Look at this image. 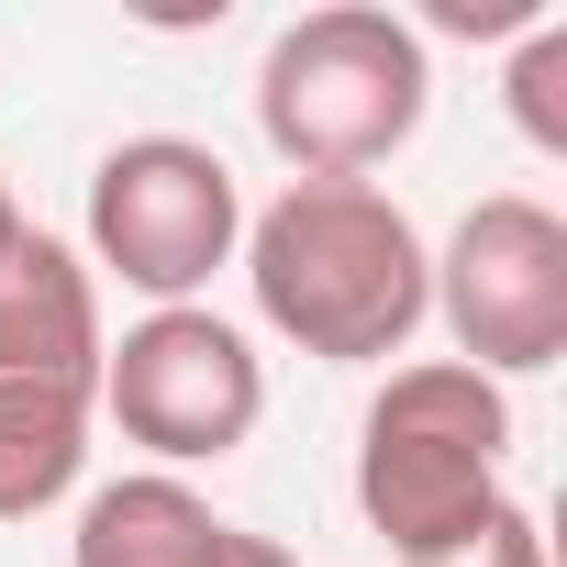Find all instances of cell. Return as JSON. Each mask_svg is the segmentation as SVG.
Wrapping results in <instances>:
<instances>
[{
  "label": "cell",
  "mask_w": 567,
  "mask_h": 567,
  "mask_svg": "<svg viewBox=\"0 0 567 567\" xmlns=\"http://www.w3.org/2000/svg\"><path fill=\"white\" fill-rule=\"evenodd\" d=\"M512 390L456 368V357H412L379 379V401L357 412V512L390 545V567L478 534L489 512H512Z\"/></svg>",
  "instance_id": "cell-3"
},
{
  "label": "cell",
  "mask_w": 567,
  "mask_h": 567,
  "mask_svg": "<svg viewBox=\"0 0 567 567\" xmlns=\"http://www.w3.org/2000/svg\"><path fill=\"white\" fill-rule=\"evenodd\" d=\"M101 423L123 445H145L167 478L178 467H223L267 423V357L212 301L145 312V323H123V346H101Z\"/></svg>",
  "instance_id": "cell-5"
},
{
  "label": "cell",
  "mask_w": 567,
  "mask_h": 567,
  "mask_svg": "<svg viewBox=\"0 0 567 567\" xmlns=\"http://www.w3.org/2000/svg\"><path fill=\"white\" fill-rule=\"evenodd\" d=\"M68 567H301V556L256 523H234V512H212L189 478L134 467V478H101L79 501Z\"/></svg>",
  "instance_id": "cell-7"
},
{
  "label": "cell",
  "mask_w": 567,
  "mask_h": 567,
  "mask_svg": "<svg viewBox=\"0 0 567 567\" xmlns=\"http://www.w3.org/2000/svg\"><path fill=\"white\" fill-rule=\"evenodd\" d=\"M434 34H478V45H501V34H534V23H556V0H434L423 12ZM412 23V34H423Z\"/></svg>",
  "instance_id": "cell-12"
},
{
  "label": "cell",
  "mask_w": 567,
  "mask_h": 567,
  "mask_svg": "<svg viewBox=\"0 0 567 567\" xmlns=\"http://www.w3.org/2000/svg\"><path fill=\"white\" fill-rule=\"evenodd\" d=\"M434 112V45L390 0H323L256 56V134L290 178H368Z\"/></svg>",
  "instance_id": "cell-2"
},
{
  "label": "cell",
  "mask_w": 567,
  "mask_h": 567,
  "mask_svg": "<svg viewBox=\"0 0 567 567\" xmlns=\"http://www.w3.org/2000/svg\"><path fill=\"white\" fill-rule=\"evenodd\" d=\"M101 379H0V523H45L90 478Z\"/></svg>",
  "instance_id": "cell-9"
},
{
  "label": "cell",
  "mask_w": 567,
  "mask_h": 567,
  "mask_svg": "<svg viewBox=\"0 0 567 567\" xmlns=\"http://www.w3.org/2000/svg\"><path fill=\"white\" fill-rule=\"evenodd\" d=\"M434 323L478 379H545L567 357V212L534 189H489L434 245Z\"/></svg>",
  "instance_id": "cell-6"
},
{
  "label": "cell",
  "mask_w": 567,
  "mask_h": 567,
  "mask_svg": "<svg viewBox=\"0 0 567 567\" xmlns=\"http://www.w3.org/2000/svg\"><path fill=\"white\" fill-rule=\"evenodd\" d=\"M501 101H512V123H523L534 156H567V23H534V34L512 45Z\"/></svg>",
  "instance_id": "cell-10"
},
{
  "label": "cell",
  "mask_w": 567,
  "mask_h": 567,
  "mask_svg": "<svg viewBox=\"0 0 567 567\" xmlns=\"http://www.w3.org/2000/svg\"><path fill=\"white\" fill-rule=\"evenodd\" d=\"M101 278L68 234L23 223L0 256V379H101Z\"/></svg>",
  "instance_id": "cell-8"
},
{
  "label": "cell",
  "mask_w": 567,
  "mask_h": 567,
  "mask_svg": "<svg viewBox=\"0 0 567 567\" xmlns=\"http://www.w3.org/2000/svg\"><path fill=\"white\" fill-rule=\"evenodd\" d=\"M412 567H556V556H545V523L512 501V512H489L478 534H456V545H434V556H412Z\"/></svg>",
  "instance_id": "cell-11"
},
{
  "label": "cell",
  "mask_w": 567,
  "mask_h": 567,
  "mask_svg": "<svg viewBox=\"0 0 567 567\" xmlns=\"http://www.w3.org/2000/svg\"><path fill=\"white\" fill-rule=\"evenodd\" d=\"M12 234H23V200H12V178H0V256H12Z\"/></svg>",
  "instance_id": "cell-13"
},
{
  "label": "cell",
  "mask_w": 567,
  "mask_h": 567,
  "mask_svg": "<svg viewBox=\"0 0 567 567\" xmlns=\"http://www.w3.org/2000/svg\"><path fill=\"white\" fill-rule=\"evenodd\" d=\"M245 245V189L200 134H123L90 167V278H123L145 312L200 301Z\"/></svg>",
  "instance_id": "cell-4"
},
{
  "label": "cell",
  "mask_w": 567,
  "mask_h": 567,
  "mask_svg": "<svg viewBox=\"0 0 567 567\" xmlns=\"http://www.w3.org/2000/svg\"><path fill=\"white\" fill-rule=\"evenodd\" d=\"M234 267L256 323L323 368H390L434 323V245L379 178H290L267 212H245Z\"/></svg>",
  "instance_id": "cell-1"
}]
</instances>
